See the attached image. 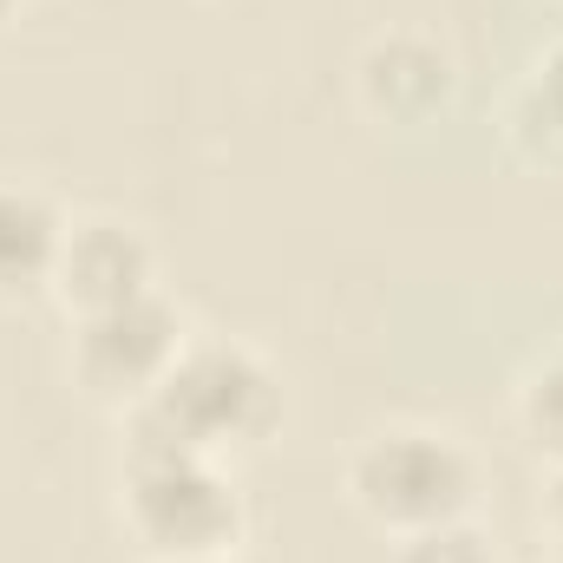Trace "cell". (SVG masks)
Wrapping results in <instances>:
<instances>
[{
	"label": "cell",
	"mask_w": 563,
	"mask_h": 563,
	"mask_svg": "<svg viewBox=\"0 0 563 563\" xmlns=\"http://www.w3.org/2000/svg\"><path fill=\"white\" fill-rule=\"evenodd\" d=\"M288 413V387H282L276 361L236 334H203L190 328V341L177 347L170 374L151 387V400L125 413V432L144 439H170L210 459H236L276 439Z\"/></svg>",
	"instance_id": "obj_1"
},
{
	"label": "cell",
	"mask_w": 563,
	"mask_h": 563,
	"mask_svg": "<svg viewBox=\"0 0 563 563\" xmlns=\"http://www.w3.org/2000/svg\"><path fill=\"white\" fill-rule=\"evenodd\" d=\"M119 531L144 563L236 558L250 531V505L236 492L230 459L125 432L119 452Z\"/></svg>",
	"instance_id": "obj_2"
},
{
	"label": "cell",
	"mask_w": 563,
	"mask_h": 563,
	"mask_svg": "<svg viewBox=\"0 0 563 563\" xmlns=\"http://www.w3.org/2000/svg\"><path fill=\"white\" fill-rule=\"evenodd\" d=\"M341 492L374 531L413 538V531H432V525L472 518V505H478V459L445 426L387 420V426H367L347 445Z\"/></svg>",
	"instance_id": "obj_3"
},
{
	"label": "cell",
	"mask_w": 563,
	"mask_h": 563,
	"mask_svg": "<svg viewBox=\"0 0 563 563\" xmlns=\"http://www.w3.org/2000/svg\"><path fill=\"white\" fill-rule=\"evenodd\" d=\"M190 341V321L184 308L151 288L139 301H119V308H99V314H79L73 321V347H66V367H73V387L99 407H112L119 420L151 400V387L170 374L177 347Z\"/></svg>",
	"instance_id": "obj_4"
},
{
	"label": "cell",
	"mask_w": 563,
	"mask_h": 563,
	"mask_svg": "<svg viewBox=\"0 0 563 563\" xmlns=\"http://www.w3.org/2000/svg\"><path fill=\"white\" fill-rule=\"evenodd\" d=\"M151 288H157V250H151V236L139 223H125V217H73L66 223L46 295L73 321L99 314V308H119V301H139Z\"/></svg>",
	"instance_id": "obj_5"
},
{
	"label": "cell",
	"mask_w": 563,
	"mask_h": 563,
	"mask_svg": "<svg viewBox=\"0 0 563 563\" xmlns=\"http://www.w3.org/2000/svg\"><path fill=\"white\" fill-rule=\"evenodd\" d=\"M459 92L452 53L426 26H387L354 59V99L374 125H432Z\"/></svg>",
	"instance_id": "obj_6"
},
{
	"label": "cell",
	"mask_w": 563,
	"mask_h": 563,
	"mask_svg": "<svg viewBox=\"0 0 563 563\" xmlns=\"http://www.w3.org/2000/svg\"><path fill=\"white\" fill-rule=\"evenodd\" d=\"M66 210L53 190L26 177H0V301H26L53 288V263L66 243Z\"/></svg>",
	"instance_id": "obj_7"
},
{
	"label": "cell",
	"mask_w": 563,
	"mask_h": 563,
	"mask_svg": "<svg viewBox=\"0 0 563 563\" xmlns=\"http://www.w3.org/2000/svg\"><path fill=\"white\" fill-rule=\"evenodd\" d=\"M505 144L531 170H563V33L511 86V99H505Z\"/></svg>",
	"instance_id": "obj_8"
},
{
	"label": "cell",
	"mask_w": 563,
	"mask_h": 563,
	"mask_svg": "<svg viewBox=\"0 0 563 563\" xmlns=\"http://www.w3.org/2000/svg\"><path fill=\"white\" fill-rule=\"evenodd\" d=\"M518 432L531 439L538 459L563 465V347L518 380Z\"/></svg>",
	"instance_id": "obj_9"
},
{
	"label": "cell",
	"mask_w": 563,
	"mask_h": 563,
	"mask_svg": "<svg viewBox=\"0 0 563 563\" xmlns=\"http://www.w3.org/2000/svg\"><path fill=\"white\" fill-rule=\"evenodd\" d=\"M394 563H498V538L478 518H452L413 538H394Z\"/></svg>",
	"instance_id": "obj_10"
},
{
	"label": "cell",
	"mask_w": 563,
	"mask_h": 563,
	"mask_svg": "<svg viewBox=\"0 0 563 563\" xmlns=\"http://www.w3.org/2000/svg\"><path fill=\"white\" fill-rule=\"evenodd\" d=\"M544 531H551V563H563V465L544 492Z\"/></svg>",
	"instance_id": "obj_11"
},
{
	"label": "cell",
	"mask_w": 563,
	"mask_h": 563,
	"mask_svg": "<svg viewBox=\"0 0 563 563\" xmlns=\"http://www.w3.org/2000/svg\"><path fill=\"white\" fill-rule=\"evenodd\" d=\"M13 13H20V0H0V26H7V20H13Z\"/></svg>",
	"instance_id": "obj_12"
},
{
	"label": "cell",
	"mask_w": 563,
	"mask_h": 563,
	"mask_svg": "<svg viewBox=\"0 0 563 563\" xmlns=\"http://www.w3.org/2000/svg\"><path fill=\"white\" fill-rule=\"evenodd\" d=\"M197 563H243V558H197Z\"/></svg>",
	"instance_id": "obj_13"
}]
</instances>
